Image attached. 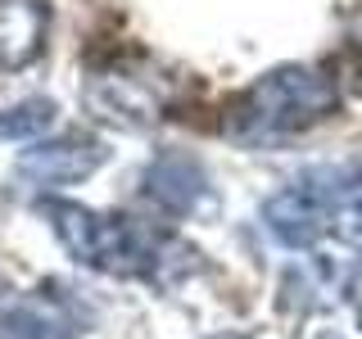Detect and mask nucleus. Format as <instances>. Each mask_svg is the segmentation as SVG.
Here are the masks:
<instances>
[{
	"instance_id": "obj_1",
	"label": "nucleus",
	"mask_w": 362,
	"mask_h": 339,
	"mask_svg": "<svg viewBox=\"0 0 362 339\" xmlns=\"http://www.w3.org/2000/svg\"><path fill=\"white\" fill-rule=\"evenodd\" d=\"M339 105V90L326 73L303 64H286L263 73L240 100H231L226 109V136L245 145H272L286 136L313 127V122L331 118Z\"/></svg>"
},
{
	"instance_id": "obj_2",
	"label": "nucleus",
	"mask_w": 362,
	"mask_h": 339,
	"mask_svg": "<svg viewBox=\"0 0 362 339\" xmlns=\"http://www.w3.org/2000/svg\"><path fill=\"white\" fill-rule=\"evenodd\" d=\"M54 235L82 267L113 271V276H150V271L168 258V249L177 240H150L145 231H136L132 222L95 213L86 203L73 199H50L45 203Z\"/></svg>"
},
{
	"instance_id": "obj_3",
	"label": "nucleus",
	"mask_w": 362,
	"mask_h": 339,
	"mask_svg": "<svg viewBox=\"0 0 362 339\" xmlns=\"http://www.w3.org/2000/svg\"><path fill=\"white\" fill-rule=\"evenodd\" d=\"M105 163V145L86 131H64L54 141H37L32 150L18 154V177L37 181V186H73L86 181Z\"/></svg>"
},
{
	"instance_id": "obj_4",
	"label": "nucleus",
	"mask_w": 362,
	"mask_h": 339,
	"mask_svg": "<svg viewBox=\"0 0 362 339\" xmlns=\"http://www.w3.org/2000/svg\"><path fill=\"white\" fill-rule=\"evenodd\" d=\"M263 222L286 249H313L331 231V195L313 181L286 186L263 203Z\"/></svg>"
},
{
	"instance_id": "obj_5",
	"label": "nucleus",
	"mask_w": 362,
	"mask_h": 339,
	"mask_svg": "<svg viewBox=\"0 0 362 339\" xmlns=\"http://www.w3.org/2000/svg\"><path fill=\"white\" fill-rule=\"evenodd\" d=\"M145 195H150L163 213H173V218H190V213H199V208L213 203L209 172L181 150L158 154L154 163L145 167Z\"/></svg>"
},
{
	"instance_id": "obj_6",
	"label": "nucleus",
	"mask_w": 362,
	"mask_h": 339,
	"mask_svg": "<svg viewBox=\"0 0 362 339\" xmlns=\"http://www.w3.org/2000/svg\"><path fill=\"white\" fill-rule=\"evenodd\" d=\"M50 9L45 0H0V68H28L41 59Z\"/></svg>"
},
{
	"instance_id": "obj_7",
	"label": "nucleus",
	"mask_w": 362,
	"mask_h": 339,
	"mask_svg": "<svg viewBox=\"0 0 362 339\" xmlns=\"http://www.w3.org/2000/svg\"><path fill=\"white\" fill-rule=\"evenodd\" d=\"M54 122V100H23L14 109H0V141H32Z\"/></svg>"
},
{
	"instance_id": "obj_8",
	"label": "nucleus",
	"mask_w": 362,
	"mask_h": 339,
	"mask_svg": "<svg viewBox=\"0 0 362 339\" xmlns=\"http://www.w3.org/2000/svg\"><path fill=\"white\" fill-rule=\"evenodd\" d=\"M0 339H50V316L28 303H9L0 308Z\"/></svg>"
},
{
	"instance_id": "obj_9",
	"label": "nucleus",
	"mask_w": 362,
	"mask_h": 339,
	"mask_svg": "<svg viewBox=\"0 0 362 339\" xmlns=\"http://www.w3.org/2000/svg\"><path fill=\"white\" fill-rule=\"evenodd\" d=\"M339 231H344V240L362 244V167L344 181V203H339Z\"/></svg>"
},
{
	"instance_id": "obj_10",
	"label": "nucleus",
	"mask_w": 362,
	"mask_h": 339,
	"mask_svg": "<svg viewBox=\"0 0 362 339\" xmlns=\"http://www.w3.org/2000/svg\"><path fill=\"white\" fill-rule=\"evenodd\" d=\"M317 339H344V335H335V331H322V335H317Z\"/></svg>"
},
{
	"instance_id": "obj_11",
	"label": "nucleus",
	"mask_w": 362,
	"mask_h": 339,
	"mask_svg": "<svg viewBox=\"0 0 362 339\" xmlns=\"http://www.w3.org/2000/svg\"><path fill=\"white\" fill-rule=\"evenodd\" d=\"M213 339H245V335H213Z\"/></svg>"
},
{
	"instance_id": "obj_12",
	"label": "nucleus",
	"mask_w": 362,
	"mask_h": 339,
	"mask_svg": "<svg viewBox=\"0 0 362 339\" xmlns=\"http://www.w3.org/2000/svg\"><path fill=\"white\" fill-rule=\"evenodd\" d=\"M358 331H362V303H358Z\"/></svg>"
}]
</instances>
